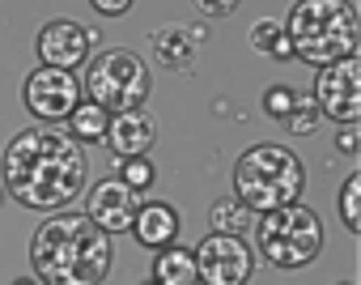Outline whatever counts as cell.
<instances>
[{"mask_svg":"<svg viewBox=\"0 0 361 285\" xmlns=\"http://www.w3.org/2000/svg\"><path fill=\"white\" fill-rule=\"evenodd\" d=\"M0 175H5V188L13 200H22L26 209L56 213L81 196L90 162H85V150L60 123H35V128H22L5 145Z\"/></svg>","mask_w":361,"mask_h":285,"instance_id":"cell-1","label":"cell"},{"mask_svg":"<svg viewBox=\"0 0 361 285\" xmlns=\"http://www.w3.org/2000/svg\"><path fill=\"white\" fill-rule=\"evenodd\" d=\"M111 260V234H102L85 213H51L30 243V264L43 285H102Z\"/></svg>","mask_w":361,"mask_h":285,"instance_id":"cell-2","label":"cell"},{"mask_svg":"<svg viewBox=\"0 0 361 285\" xmlns=\"http://www.w3.org/2000/svg\"><path fill=\"white\" fill-rule=\"evenodd\" d=\"M285 39H289V51L314 68L340 56H353L361 39L353 0H298L285 22Z\"/></svg>","mask_w":361,"mask_h":285,"instance_id":"cell-3","label":"cell"},{"mask_svg":"<svg viewBox=\"0 0 361 285\" xmlns=\"http://www.w3.org/2000/svg\"><path fill=\"white\" fill-rule=\"evenodd\" d=\"M302 188H306L302 158L289 154L285 145H272V140L251 145L234 166V192L247 213H272V209L298 205Z\"/></svg>","mask_w":361,"mask_h":285,"instance_id":"cell-4","label":"cell"},{"mask_svg":"<svg viewBox=\"0 0 361 285\" xmlns=\"http://www.w3.org/2000/svg\"><path fill=\"white\" fill-rule=\"evenodd\" d=\"M90 102H98L106 115L115 111H136L145 98H149V68L136 51L128 47H106L98 56L85 60V73L77 81Z\"/></svg>","mask_w":361,"mask_h":285,"instance_id":"cell-5","label":"cell"},{"mask_svg":"<svg viewBox=\"0 0 361 285\" xmlns=\"http://www.w3.org/2000/svg\"><path fill=\"white\" fill-rule=\"evenodd\" d=\"M255 247L276 268H306L323 251V222L306 205H285V209L259 213Z\"/></svg>","mask_w":361,"mask_h":285,"instance_id":"cell-6","label":"cell"},{"mask_svg":"<svg viewBox=\"0 0 361 285\" xmlns=\"http://www.w3.org/2000/svg\"><path fill=\"white\" fill-rule=\"evenodd\" d=\"M314 107H319V115H327L336 123H357L361 119V64H357V51L319 68Z\"/></svg>","mask_w":361,"mask_h":285,"instance_id":"cell-7","label":"cell"},{"mask_svg":"<svg viewBox=\"0 0 361 285\" xmlns=\"http://www.w3.org/2000/svg\"><path fill=\"white\" fill-rule=\"evenodd\" d=\"M196 277L204 285H247L255 272V255L238 234H209L196 251Z\"/></svg>","mask_w":361,"mask_h":285,"instance_id":"cell-8","label":"cell"},{"mask_svg":"<svg viewBox=\"0 0 361 285\" xmlns=\"http://www.w3.org/2000/svg\"><path fill=\"white\" fill-rule=\"evenodd\" d=\"M22 98H26V107H30L35 119L60 123V119H68L73 107L81 102V85H77V77H73L68 68H47V64H39V68L26 77Z\"/></svg>","mask_w":361,"mask_h":285,"instance_id":"cell-9","label":"cell"},{"mask_svg":"<svg viewBox=\"0 0 361 285\" xmlns=\"http://www.w3.org/2000/svg\"><path fill=\"white\" fill-rule=\"evenodd\" d=\"M140 209V192H132L123 179H102L90 188L85 200V217L102 230V234H123L132 230V217Z\"/></svg>","mask_w":361,"mask_h":285,"instance_id":"cell-10","label":"cell"},{"mask_svg":"<svg viewBox=\"0 0 361 285\" xmlns=\"http://www.w3.org/2000/svg\"><path fill=\"white\" fill-rule=\"evenodd\" d=\"M90 43H94V30L68 22V18H56L39 30V60L47 68H77L90 60Z\"/></svg>","mask_w":361,"mask_h":285,"instance_id":"cell-11","label":"cell"},{"mask_svg":"<svg viewBox=\"0 0 361 285\" xmlns=\"http://www.w3.org/2000/svg\"><path fill=\"white\" fill-rule=\"evenodd\" d=\"M106 145L115 158H136V154H149L153 140H157V123L136 107V111H115L106 119Z\"/></svg>","mask_w":361,"mask_h":285,"instance_id":"cell-12","label":"cell"},{"mask_svg":"<svg viewBox=\"0 0 361 285\" xmlns=\"http://www.w3.org/2000/svg\"><path fill=\"white\" fill-rule=\"evenodd\" d=\"M132 234H136V243L140 247H149V251H161V247H174V238H178V213L170 209V205H140L136 209V217H132Z\"/></svg>","mask_w":361,"mask_h":285,"instance_id":"cell-13","label":"cell"},{"mask_svg":"<svg viewBox=\"0 0 361 285\" xmlns=\"http://www.w3.org/2000/svg\"><path fill=\"white\" fill-rule=\"evenodd\" d=\"M149 47H153V60L161 68H170V73H183V68L196 64V39L183 26H161V30H153L149 35Z\"/></svg>","mask_w":361,"mask_h":285,"instance_id":"cell-14","label":"cell"},{"mask_svg":"<svg viewBox=\"0 0 361 285\" xmlns=\"http://www.w3.org/2000/svg\"><path fill=\"white\" fill-rule=\"evenodd\" d=\"M153 285H200L192 251L188 247H161L153 255Z\"/></svg>","mask_w":361,"mask_h":285,"instance_id":"cell-15","label":"cell"},{"mask_svg":"<svg viewBox=\"0 0 361 285\" xmlns=\"http://www.w3.org/2000/svg\"><path fill=\"white\" fill-rule=\"evenodd\" d=\"M106 119H111V115H106L98 102H77L73 115H68V128H64V132L77 140V145H85V140L94 145V140L106 136Z\"/></svg>","mask_w":361,"mask_h":285,"instance_id":"cell-16","label":"cell"},{"mask_svg":"<svg viewBox=\"0 0 361 285\" xmlns=\"http://www.w3.org/2000/svg\"><path fill=\"white\" fill-rule=\"evenodd\" d=\"M251 47H255V51H268L272 60H289V56H293L281 22H259V26H251Z\"/></svg>","mask_w":361,"mask_h":285,"instance_id":"cell-17","label":"cell"},{"mask_svg":"<svg viewBox=\"0 0 361 285\" xmlns=\"http://www.w3.org/2000/svg\"><path fill=\"white\" fill-rule=\"evenodd\" d=\"M319 107H314V98H306V94H293V107H289V115L281 119L289 132H298V136H310V132H319Z\"/></svg>","mask_w":361,"mask_h":285,"instance_id":"cell-18","label":"cell"},{"mask_svg":"<svg viewBox=\"0 0 361 285\" xmlns=\"http://www.w3.org/2000/svg\"><path fill=\"white\" fill-rule=\"evenodd\" d=\"M115 166H119V179H123L132 192H145V188L157 179V171H153L149 154H136V158H115Z\"/></svg>","mask_w":361,"mask_h":285,"instance_id":"cell-19","label":"cell"},{"mask_svg":"<svg viewBox=\"0 0 361 285\" xmlns=\"http://www.w3.org/2000/svg\"><path fill=\"white\" fill-rule=\"evenodd\" d=\"M247 209L238 205V200H217L213 205V213H209V222H213V234H238L243 226H247Z\"/></svg>","mask_w":361,"mask_h":285,"instance_id":"cell-20","label":"cell"},{"mask_svg":"<svg viewBox=\"0 0 361 285\" xmlns=\"http://www.w3.org/2000/svg\"><path fill=\"white\" fill-rule=\"evenodd\" d=\"M357 200H361V175H348V179H344V188H340V217H344V226H348L353 234L361 230Z\"/></svg>","mask_w":361,"mask_h":285,"instance_id":"cell-21","label":"cell"},{"mask_svg":"<svg viewBox=\"0 0 361 285\" xmlns=\"http://www.w3.org/2000/svg\"><path fill=\"white\" fill-rule=\"evenodd\" d=\"M293 94H298V90H289V85H272V90L264 94V111H268L272 119H285L289 107H293Z\"/></svg>","mask_w":361,"mask_h":285,"instance_id":"cell-22","label":"cell"},{"mask_svg":"<svg viewBox=\"0 0 361 285\" xmlns=\"http://www.w3.org/2000/svg\"><path fill=\"white\" fill-rule=\"evenodd\" d=\"M238 5H243V0H196V9L209 13V18H226V13H234Z\"/></svg>","mask_w":361,"mask_h":285,"instance_id":"cell-23","label":"cell"},{"mask_svg":"<svg viewBox=\"0 0 361 285\" xmlns=\"http://www.w3.org/2000/svg\"><path fill=\"white\" fill-rule=\"evenodd\" d=\"M336 150H340L344 158H353V150H357V123H340V132H336Z\"/></svg>","mask_w":361,"mask_h":285,"instance_id":"cell-24","label":"cell"},{"mask_svg":"<svg viewBox=\"0 0 361 285\" xmlns=\"http://www.w3.org/2000/svg\"><path fill=\"white\" fill-rule=\"evenodd\" d=\"M90 5H94L102 18H119V13H128V9H132V0H90Z\"/></svg>","mask_w":361,"mask_h":285,"instance_id":"cell-25","label":"cell"},{"mask_svg":"<svg viewBox=\"0 0 361 285\" xmlns=\"http://www.w3.org/2000/svg\"><path fill=\"white\" fill-rule=\"evenodd\" d=\"M13 285H35V281H26V277H18V281H13Z\"/></svg>","mask_w":361,"mask_h":285,"instance_id":"cell-26","label":"cell"},{"mask_svg":"<svg viewBox=\"0 0 361 285\" xmlns=\"http://www.w3.org/2000/svg\"><path fill=\"white\" fill-rule=\"evenodd\" d=\"M340 285H353V281H340Z\"/></svg>","mask_w":361,"mask_h":285,"instance_id":"cell-27","label":"cell"},{"mask_svg":"<svg viewBox=\"0 0 361 285\" xmlns=\"http://www.w3.org/2000/svg\"><path fill=\"white\" fill-rule=\"evenodd\" d=\"M149 285H153V281H149Z\"/></svg>","mask_w":361,"mask_h":285,"instance_id":"cell-28","label":"cell"}]
</instances>
